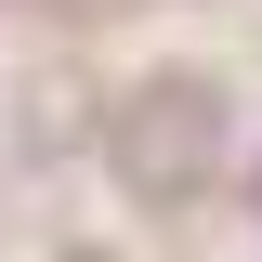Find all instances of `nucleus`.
Returning <instances> with one entry per match:
<instances>
[{
	"label": "nucleus",
	"mask_w": 262,
	"mask_h": 262,
	"mask_svg": "<svg viewBox=\"0 0 262 262\" xmlns=\"http://www.w3.org/2000/svg\"><path fill=\"white\" fill-rule=\"evenodd\" d=\"M210 170H223V92H210V79H184V66H170V79H144V92L118 105V184L144 196V210H184Z\"/></svg>",
	"instance_id": "nucleus-1"
},
{
	"label": "nucleus",
	"mask_w": 262,
	"mask_h": 262,
	"mask_svg": "<svg viewBox=\"0 0 262 262\" xmlns=\"http://www.w3.org/2000/svg\"><path fill=\"white\" fill-rule=\"evenodd\" d=\"M79 131H105V92L79 79V66H39V79H27V144H53V158H66Z\"/></svg>",
	"instance_id": "nucleus-2"
},
{
	"label": "nucleus",
	"mask_w": 262,
	"mask_h": 262,
	"mask_svg": "<svg viewBox=\"0 0 262 262\" xmlns=\"http://www.w3.org/2000/svg\"><path fill=\"white\" fill-rule=\"evenodd\" d=\"M66 262H105V249H66Z\"/></svg>",
	"instance_id": "nucleus-3"
}]
</instances>
